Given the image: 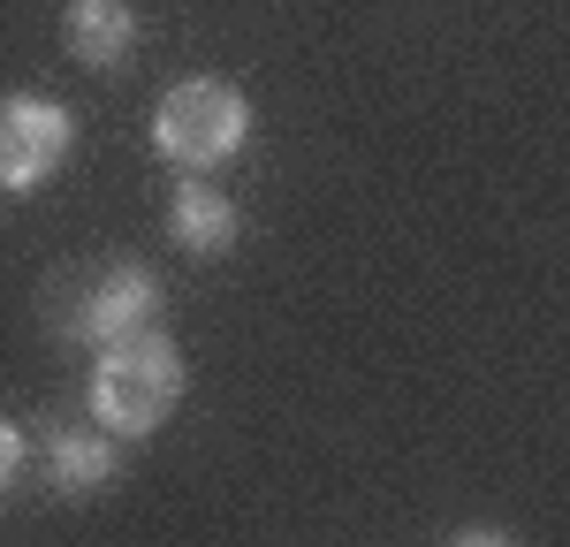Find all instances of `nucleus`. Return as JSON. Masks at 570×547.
Wrapping results in <instances>:
<instances>
[{
  "label": "nucleus",
  "instance_id": "nucleus-9",
  "mask_svg": "<svg viewBox=\"0 0 570 547\" xmlns=\"http://www.w3.org/2000/svg\"><path fill=\"white\" fill-rule=\"evenodd\" d=\"M449 547H510V540H502V533H456Z\"/></svg>",
  "mask_w": 570,
  "mask_h": 547
},
{
  "label": "nucleus",
  "instance_id": "nucleus-3",
  "mask_svg": "<svg viewBox=\"0 0 570 547\" xmlns=\"http://www.w3.org/2000/svg\"><path fill=\"white\" fill-rule=\"evenodd\" d=\"M69 152H77V115L69 107H53L39 91L8 99V115H0V182H8V198L46 190L69 168Z\"/></svg>",
  "mask_w": 570,
  "mask_h": 547
},
{
  "label": "nucleus",
  "instance_id": "nucleus-4",
  "mask_svg": "<svg viewBox=\"0 0 570 547\" xmlns=\"http://www.w3.org/2000/svg\"><path fill=\"white\" fill-rule=\"evenodd\" d=\"M137 335H160V281L145 267L99 274L85 289V305H77V342H91V350L107 358V350H122Z\"/></svg>",
  "mask_w": 570,
  "mask_h": 547
},
{
  "label": "nucleus",
  "instance_id": "nucleus-1",
  "mask_svg": "<svg viewBox=\"0 0 570 547\" xmlns=\"http://www.w3.org/2000/svg\"><path fill=\"white\" fill-rule=\"evenodd\" d=\"M183 404V350L168 335H137L122 350L91 365V418L115 434V441H137V434H160Z\"/></svg>",
  "mask_w": 570,
  "mask_h": 547
},
{
  "label": "nucleus",
  "instance_id": "nucleus-2",
  "mask_svg": "<svg viewBox=\"0 0 570 547\" xmlns=\"http://www.w3.org/2000/svg\"><path fill=\"white\" fill-rule=\"evenodd\" d=\"M244 137H252V99L228 84V77H183V84H168L160 107H153V152L176 160V168H190V176L236 160Z\"/></svg>",
  "mask_w": 570,
  "mask_h": 547
},
{
  "label": "nucleus",
  "instance_id": "nucleus-6",
  "mask_svg": "<svg viewBox=\"0 0 570 547\" xmlns=\"http://www.w3.org/2000/svg\"><path fill=\"white\" fill-rule=\"evenodd\" d=\"M115 471H122V449L107 426H61L46 441V479L61 495H99V487H115Z\"/></svg>",
  "mask_w": 570,
  "mask_h": 547
},
{
  "label": "nucleus",
  "instance_id": "nucleus-7",
  "mask_svg": "<svg viewBox=\"0 0 570 547\" xmlns=\"http://www.w3.org/2000/svg\"><path fill=\"white\" fill-rule=\"evenodd\" d=\"M69 53L85 61V69H122L137 53V16L130 8H115V0H85V8H69Z\"/></svg>",
  "mask_w": 570,
  "mask_h": 547
},
{
  "label": "nucleus",
  "instance_id": "nucleus-8",
  "mask_svg": "<svg viewBox=\"0 0 570 547\" xmlns=\"http://www.w3.org/2000/svg\"><path fill=\"white\" fill-rule=\"evenodd\" d=\"M23 471H31V434H23V426H0V479L16 487Z\"/></svg>",
  "mask_w": 570,
  "mask_h": 547
},
{
  "label": "nucleus",
  "instance_id": "nucleus-5",
  "mask_svg": "<svg viewBox=\"0 0 570 547\" xmlns=\"http://www.w3.org/2000/svg\"><path fill=\"white\" fill-rule=\"evenodd\" d=\"M168 236H176L190 259H220V251H236L244 213H236V198L214 190V182H183L176 206H168Z\"/></svg>",
  "mask_w": 570,
  "mask_h": 547
}]
</instances>
